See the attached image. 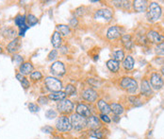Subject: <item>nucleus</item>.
<instances>
[{
    "instance_id": "nucleus-25",
    "label": "nucleus",
    "mask_w": 164,
    "mask_h": 139,
    "mask_svg": "<svg viewBox=\"0 0 164 139\" xmlns=\"http://www.w3.org/2000/svg\"><path fill=\"white\" fill-rule=\"evenodd\" d=\"M111 112L115 114V115H120L124 113V108L122 105L118 104V103H112L111 105Z\"/></svg>"
},
{
    "instance_id": "nucleus-6",
    "label": "nucleus",
    "mask_w": 164,
    "mask_h": 139,
    "mask_svg": "<svg viewBox=\"0 0 164 139\" xmlns=\"http://www.w3.org/2000/svg\"><path fill=\"white\" fill-rule=\"evenodd\" d=\"M121 87L127 90L128 93L130 94H133L135 93L138 89V83L134 79H131V78H124L121 81Z\"/></svg>"
},
{
    "instance_id": "nucleus-35",
    "label": "nucleus",
    "mask_w": 164,
    "mask_h": 139,
    "mask_svg": "<svg viewBox=\"0 0 164 139\" xmlns=\"http://www.w3.org/2000/svg\"><path fill=\"white\" fill-rule=\"evenodd\" d=\"M156 53L159 55H164V42L156 46Z\"/></svg>"
},
{
    "instance_id": "nucleus-43",
    "label": "nucleus",
    "mask_w": 164,
    "mask_h": 139,
    "mask_svg": "<svg viewBox=\"0 0 164 139\" xmlns=\"http://www.w3.org/2000/svg\"><path fill=\"white\" fill-rule=\"evenodd\" d=\"M21 84H22V87H24L25 89H27L29 87V81L26 78L21 81Z\"/></svg>"
},
{
    "instance_id": "nucleus-9",
    "label": "nucleus",
    "mask_w": 164,
    "mask_h": 139,
    "mask_svg": "<svg viewBox=\"0 0 164 139\" xmlns=\"http://www.w3.org/2000/svg\"><path fill=\"white\" fill-rule=\"evenodd\" d=\"M51 73L57 77H61L65 74V66L61 61H56L51 66Z\"/></svg>"
},
{
    "instance_id": "nucleus-30",
    "label": "nucleus",
    "mask_w": 164,
    "mask_h": 139,
    "mask_svg": "<svg viewBox=\"0 0 164 139\" xmlns=\"http://www.w3.org/2000/svg\"><path fill=\"white\" fill-rule=\"evenodd\" d=\"M27 22L28 26L32 27V26H35L37 23H38V19H37V17L35 16V15H33V14H28L27 17Z\"/></svg>"
},
{
    "instance_id": "nucleus-41",
    "label": "nucleus",
    "mask_w": 164,
    "mask_h": 139,
    "mask_svg": "<svg viewBox=\"0 0 164 139\" xmlns=\"http://www.w3.org/2000/svg\"><path fill=\"white\" fill-rule=\"evenodd\" d=\"M99 117H100L101 120H102L103 122H105V123H109V122H111V118H109V117H108V114H101Z\"/></svg>"
},
{
    "instance_id": "nucleus-42",
    "label": "nucleus",
    "mask_w": 164,
    "mask_h": 139,
    "mask_svg": "<svg viewBox=\"0 0 164 139\" xmlns=\"http://www.w3.org/2000/svg\"><path fill=\"white\" fill-rule=\"evenodd\" d=\"M77 25H79V21H77V19L76 17L72 18L71 20H70V26L73 27V28H76L77 27Z\"/></svg>"
},
{
    "instance_id": "nucleus-48",
    "label": "nucleus",
    "mask_w": 164,
    "mask_h": 139,
    "mask_svg": "<svg viewBox=\"0 0 164 139\" xmlns=\"http://www.w3.org/2000/svg\"><path fill=\"white\" fill-rule=\"evenodd\" d=\"M53 139H61V138H59V137H58V136H55Z\"/></svg>"
},
{
    "instance_id": "nucleus-49",
    "label": "nucleus",
    "mask_w": 164,
    "mask_h": 139,
    "mask_svg": "<svg viewBox=\"0 0 164 139\" xmlns=\"http://www.w3.org/2000/svg\"><path fill=\"white\" fill-rule=\"evenodd\" d=\"M1 52H2V48H0V53H1Z\"/></svg>"
},
{
    "instance_id": "nucleus-2",
    "label": "nucleus",
    "mask_w": 164,
    "mask_h": 139,
    "mask_svg": "<svg viewBox=\"0 0 164 139\" xmlns=\"http://www.w3.org/2000/svg\"><path fill=\"white\" fill-rule=\"evenodd\" d=\"M161 15V8L160 6L156 3V2H152L149 5V8H148V12H147V17L149 18L150 21L154 22L157 21Z\"/></svg>"
},
{
    "instance_id": "nucleus-44",
    "label": "nucleus",
    "mask_w": 164,
    "mask_h": 139,
    "mask_svg": "<svg viewBox=\"0 0 164 139\" xmlns=\"http://www.w3.org/2000/svg\"><path fill=\"white\" fill-rule=\"evenodd\" d=\"M88 82L91 83L92 85H97V83H98L97 80H95V79H89Z\"/></svg>"
},
{
    "instance_id": "nucleus-17",
    "label": "nucleus",
    "mask_w": 164,
    "mask_h": 139,
    "mask_svg": "<svg viewBox=\"0 0 164 139\" xmlns=\"http://www.w3.org/2000/svg\"><path fill=\"white\" fill-rule=\"evenodd\" d=\"M147 1L145 0H135L133 2L134 10L138 12H143L147 9Z\"/></svg>"
},
{
    "instance_id": "nucleus-33",
    "label": "nucleus",
    "mask_w": 164,
    "mask_h": 139,
    "mask_svg": "<svg viewBox=\"0 0 164 139\" xmlns=\"http://www.w3.org/2000/svg\"><path fill=\"white\" fill-rule=\"evenodd\" d=\"M30 78L31 80H33V81H39V80H41L43 78V75L40 71H34L30 74Z\"/></svg>"
},
{
    "instance_id": "nucleus-8",
    "label": "nucleus",
    "mask_w": 164,
    "mask_h": 139,
    "mask_svg": "<svg viewBox=\"0 0 164 139\" xmlns=\"http://www.w3.org/2000/svg\"><path fill=\"white\" fill-rule=\"evenodd\" d=\"M95 20H102L104 22H109L112 19V13L108 9H102L98 10L95 13Z\"/></svg>"
},
{
    "instance_id": "nucleus-4",
    "label": "nucleus",
    "mask_w": 164,
    "mask_h": 139,
    "mask_svg": "<svg viewBox=\"0 0 164 139\" xmlns=\"http://www.w3.org/2000/svg\"><path fill=\"white\" fill-rule=\"evenodd\" d=\"M56 128L59 132H69L72 129L71 120L66 115H61L56 122Z\"/></svg>"
},
{
    "instance_id": "nucleus-14",
    "label": "nucleus",
    "mask_w": 164,
    "mask_h": 139,
    "mask_svg": "<svg viewBox=\"0 0 164 139\" xmlns=\"http://www.w3.org/2000/svg\"><path fill=\"white\" fill-rule=\"evenodd\" d=\"M121 36V30L119 27L113 26L111 27L107 31V38L108 40H115L117 38H119Z\"/></svg>"
},
{
    "instance_id": "nucleus-11",
    "label": "nucleus",
    "mask_w": 164,
    "mask_h": 139,
    "mask_svg": "<svg viewBox=\"0 0 164 139\" xmlns=\"http://www.w3.org/2000/svg\"><path fill=\"white\" fill-rule=\"evenodd\" d=\"M150 82H151V85L155 90H159L162 88L164 81L161 78V76L159 75L158 73H153L151 76V79H150Z\"/></svg>"
},
{
    "instance_id": "nucleus-26",
    "label": "nucleus",
    "mask_w": 164,
    "mask_h": 139,
    "mask_svg": "<svg viewBox=\"0 0 164 139\" xmlns=\"http://www.w3.org/2000/svg\"><path fill=\"white\" fill-rule=\"evenodd\" d=\"M57 29L58 32L62 36H67L70 34V27L67 25H58Z\"/></svg>"
},
{
    "instance_id": "nucleus-47",
    "label": "nucleus",
    "mask_w": 164,
    "mask_h": 139,
    "mask_svg": "<svg viewBox=\"0 0 164 139\" xmlns=\"http://www.w3.org/2000/svg\"><path fill=\"white\" fill-rule=\"evenodd\" d=\"M160 71H161V73H162V75H163V76H164V65H163V66H162V67H161V70H160Z\"/></svg>"
},
{
    "instance_id": "nucleus-20",
    "label": "nucleus",
    "mask_w": 164,
    "mask_h": 139,
    "mask_svg": "<svg viewBox=\"0 0 164 139\" xmlns=\"http://www.w3.org/2000/svg\"><path fill=\"white\" fill-rule=\"evenodd\" d=\"M65 97H66L65 92L58 91V92H51L49 94V96H48V98L54 100V101H60V100L64 99Z\"/></svg>"
},
{
    "instance_id": "nucleus-3",
    "label": "nucleus",
    "mask_w": 164,
    "mask_h": 139,
    "mask_svg": "<svg viewBox=\"0 0 164 139\" xmlns=\"http://www.w3.org/2000/svg\"><path fill=\"white\" fill-rule=\"evenodd\" d=\"M44 83H45V86L47 87V89L50 90L51 92L61 91L62 82L59 80L54 78V77H46L44 80Z\"/></svg>"
},
{
    "instance_id": "nucleus-12",
    "label": "nucleus",
    "mask_w": 164,
    "mask_h": 139,
    "mask_svg": "<svg viewBox=\"0 0 164 139\" xmlns=\"http://www.w3.org/2000/svg\"><path fill=\"white\" fill-rule=\"evenodd\" d=\"M147 40L153 44L159 45L164 42V36L158 33L157 31H155V30H150V31L147 33Z\"/></svg>"
},
{
    "instance_id": "nucleus-29",
    "label": "nucleus",
    "mask_w": 164,
    "mask_h": 139,
    "mask_svg": "<svg viewBox=\"0 0 164 139\" xmlns=\"http://www.w3.org/2000/svg\"><path fill=\"white\" fill-rule=\"evenodd\" d=\"M76 93V89L72 84H68L65 87V94L66 96H75Z\"/></svg>"
},
{
    "instance_id": "nucleus-23",
    "label": "nucleus",
    "mask_w": 164,
    "mask_h": 139,
    "mask_svg": "<svg viewBox=\"0 0 164 139\" xmlns=\"http://www.w3.org/2000/svg\"><path fill=\"white\" fill-rule=\"evenodd\" d=\"M107 66H108V68L109 69V70H111V72H113V73L118 72L119 71V67H120L119 61H115L113 59L108 60L107 61Z\"/></svg>"
},
{
    "instance_id": "nucleus-46",
    "label": "nucleus",
    "mask_w": 164,
    "mask_h": 139,
    "mask_svg": "<svg viewBox=\"0 0 164 139\" xmlns=\"http://www.w3.org/2000/svg\"><path fill=\"white\" fill-rule=\"evenodd\" d=\"M112 120H113L114 122H118V121L120 120V117H119V115H114Z\"/></svg>"
},
{
    "instance_id": "nucleus-40",
    "label": "nucleus",
    "mask_w": 164,
    "mask_h": 139,
    "mask_svg": "<svg viewBox=\"0 0 164 139\" xmlns=\"http://www.w3.org/2000/svg\"><path fill=\"white\" fill-rule=\"evenodd\" d=\"M54 129L51 126H44L43 128H42V132H43L44 134H52Z\"/></svg>"
},
{
    "instance_id": "nucleus-7",
    "label": "nucleus",
    "mask_w": 164,
    "mask_h": 139,
    "mask_svg": "<svg viewBox=\"0 0 164 139\" xmlns=\"http://www.w3.org/2000/svg\"><path fill=\"white\" fill-rule=\"evenodd\" d=\"M26 21H27V19H26V16H25V15H23V16H22V15H17V16L15 17V19H14L15 25L18 26L19 28H20L19 35L22 36V37H24V36H25L26 31L30 28L28 25L26 24Z\"/></svg>"
},
{
    "instance_id": "nucleus-22",
    "label": "nucleus",
    "mask_w": 164,
    "mask_h": 139,
    "mask_svg": "<svg viewBox=\"0 0 164 139\" xmlns=\"http://www.w3.org/2000/svg\"><path fill=\"white\" fill-rule=\"evenodd\" d=\"M134 64H135L134 59L132 58L131 56L126 57L123 61V66H124V69H126V70H131V69H133Z\"/></svg>"
},
{
    "instance_id": "nucleus-10",
    "label": "nucleus",
    "mask_w": 164,
    "mask_h": 139,
    "mask_svg": "<svg viewBox=\"0 0 164 139\" xmlns=\"http://www.w3.org/2000/svg\"><path fill=\"white\" fill-rule=\"evenodd\" d=\"M81 97H82L85 100L89 101V102H93V101H95V100L97 99L98 95H97V92L95 91L93 89H92V88H87V89H85L84 91H82Z\"/></svg>"
},
{
    "instance_id": "nucleus-1",
    "label": "nucleus",
    "mask_w": 164,
    "mask_h": 139,
    "mask_svg": "<svg viewBox=\"0 0 164 139\" xmlns=\"http://www.w3.org/2000/svg\"><path fill=\"white\" fill-rule=\"evenodd\" d=\"M71 125L76 131H82L85 127H87V119L79 114H74L71 117Z\"/></svg>"
},
{
    "instance_id": "nucleus-21",
    "label": "nucleus",
    "mask_w": 164,
    "mask_h": 139,
    "mask_svg": "<svg viewBox=\"0 0 164 139\" xmlns=\"http://www.w3.org/2000/svg\"><path fill=\"white\" fill-rule=\"evenodd\" d=\"M20 70V74L22 75H28L32 73L33 70V65H31L30 63H25V64H22V65L19 68Z\"/></svg>"
},
{
    "instance_id": "nucleus-15",
    "label": "nucleus",
    "mask_w": 164,
    "mask_h": 139,
    "mask_svg": "<svg viewBox=\"0 0 164 139\" xmlns=\"http://www.w3.org/2000/svg\"><path fill=\"white\" fill-rule=\"evenodd\" d=\"M76 114H79V115L83 117H91V110L90 108L82 103H79L76 106Z\"/></svg>"
},
{
    "instance_id": "nucleus-36",
    "label": "nucleus",
    "mask_w": 164,
    "mask_h": 139,
    "mask_svg": "<svg viewBox=\"0 0 164 139\" xmlns=\"http://www.w3.org/2000/svg\"><path fill=\"white\" fill-rule=\"evenodd\" d=\"M28 109L30 112H32V113H37L39 112V110H40V108H39L36 104L34 103H29L28 104Z\"/></svg>"
},
{
    "instance_id": "nucleus-31",
    "label": "nucleus",
    "mask_w": 164,
    "mask_h": 139,
    "mask_svg": "<svg viewBox=\"0 0 164 139\" xmlns=\"http://www.w3.org/2000/svg\"><path fill=\"white\" fill-rule=\"evenodd\" d=\"M89 135L91 137L96 138V139H102L103 138V133H101L99 130H95V131H91L89 133Z\"/></svg>"
},
{
    "instance_id": "nucleus-28",
    "label": "nucleus",
    "mask_w": 164,
    "mask_h": 139,
    "mask_svg": "<svg viewBox=\"0 0 164 139\" xmlns=\"http://www.w3.org/2000/svg\"><path fill=\"white\" fill-rule=\"evenodd\" d=\"M3 35L7 37L8 39H11V38H14L15 35H16V31L12 28H6L5 30H3Z\"/></svg>"
},
{
    "instance_id": "nucleus-32",
    "label": "nucleus",
    "mask_w": 164,
    "mask_h": 139,
    "mask_svg": "<svg viewBox=\"0 0 164 139\" xmlns=\"http://www.w3.org/2000/svg\"><path fill=\"white\" fill-rule=\"evenodd\" d=\"M128 100L131 104H133L134 106H140L142 105V101H140V99L138 98V97H135V96H130L128 98Z\"/></svg>"
},
{
    "instance_id": "nucleus-18",
    "label": "nucleus",
    "mask_w": 164,
    "mask_h": 139,
    "mask_svg": "<svg viewBox=\"0 0 164 139\" xmlns=\"http://www.w3.org/2000/svg\"><path fill=\"white\" fill-rule=\"evenodd\" d=\"M140 91H142V94H143L146 97H149L152 95V89L150 87V83L148 82L147 80H143L140 84Z\"/></svg>"
},
{
    "instance_id": "nucleus-27",
    "label": "nucleus",
    "mask_w": 164,
    "mask_h": 139,
    "mask_svg": "<svg viewBox=\"0 0 164 139\" xmlns=\"http://www.w3.org/2000/svg\"><path fill=\"white\" fill-rule=\"evenodd\" d=\"M112 59L117 61H124V53L123 50H116L112 53Z\"/></svg>"
},
{
    "instance_id": "nucleus-16",
    "label": "nucleus",
    "mask_w": 164,
    "mask_h": 139,
    "mask_svg": "<svg viewBox=\"0 0 164 139\" xmlns=\"http://www.w3.org/2000/svg\"><path fill=\"white\" fill-rule=\"evenodd\" d=\"M21 48V41L19 38H14V39L8 45L7 49L10 53H15L17 52Z\"/></svg>"
},
{
    "instance_id": "nucleus-45",
    "label": "nucleus",
    "mask_w": 164,
    "mask_h": 139,
    "mask_svg": "<svg viewBox=\"0 0 164 139\" xmlns=\"http://www.w3.org/2000/svg\"><path fill=\"white\" fill-rule=\"evenodd\" d=\"M16 79H17L19 81H22L23 80L25 79V77H24V75H22V74H17V75H16Z\"/></svg>"
},
{
    "instance_id": "nucleus-13",
    "label": "nucleus",
    "mask_w": 164,
    "mask_h": 139,
    "mask_svg": "<svg viewBox=\"0 0 164 139\" xmlns=\"http://www.w3.org/2000/svg\"><path fill=\"white\" fill-rule=\"evenodd\" d=\"M87 127H89L92 131L99 130L101 127L100 119L97 117H95V115H91L87 119Z\"/></svg>"
},
{
    "instance_id": "nucleus-24",
    "label": "nucleus",
    "mask_w": 164,
    "mask_h": 139,
    "mask_svg": "<svg viewBox=\"0 0 164 139\" xmlns=\"http://www.w3.org/2000/svg\"><path fill=\"white\" fill-rule=\"evenodd\" d=\"M51 42H52V45H54V48H59L61 45V35L58 31H55L52 36Z\"/></svg>"
},
{
    "instance_id": "nucleus-19",
    "label": "nucleus",
    "mask_w": 164,
    "mask_h": 139,
    "mask_svg": "<svg viewBox=\"0 0 164 139\" xmlns=\"http://www.w3.org/2000/svg\"><path fill=\"white\" fill-rule=\"evenodd\" d=\"M97 106H98V109L100 110L101 114H109L111 112V106H109L104 99H100L99 101L97 102Z\"/></svg>"
},
{
    "instance_id": "nucleus-38",
    "label": "nucleus",
    "mask_w": 164,
    "mask_h": 139,
    "mask_svg": "<svg viewBox=\"0 0 164 139\" xmlns=\"http://www.w3.org/2000/svg\"><path fill=\"white\" fill-rule=\"evenodd\" d=\"M12 60H13L14 63L17 64V65H21V64L23 63V61H24L20 55H14L13 58H12Z\"/></svg>"
},
{
    "instance_id": "nucleus-37",
    "label": "nucleus",
    "mask_w": 164,
    "mask_h": 139,
    "mask_svg": "<svg viewBox=\"0 0 164 139\" xmlns=\"http://www.w3.org/2000/svg\"><path fill=\"white\" fill-rule=\"evenodd\" d=\"M58 57V51L56 49H53L50 53H49V55H48V60L49 61H53L55 60Z\"/></svg>"
},
{
    "instance_id": "nucleus-5",
    "label": "nucleus",
    "mask_w": 164,
    "mask_h": 139,
    "mask_svg": "<svg viewBox=\"0 0 164 139\" xmlns=\"http://www.w3.org/2000/svg\"><path fill=\"white\" fill-rule=\"evenodd\" d=\"M57 109L59 113L63 114H69L73 112L74 109V104L70 99H62L57 104Z\"/></svg>"
},
{
    "instance_id": "nucleus-39",
    "label": "nucleus",
    "mask_w": 164,
    "mask_h": 139,
    "mask_svg": "<svg viewBox=\"0 0 164 139\" xmlns=\"http://www.w3.org/2000/svg\"><path fill=\"white\" fill-rule=\"evenodd\" d=\"M38 102L40 103L41 105H44V104H46L48 102V98H46V97H44V96H42V97H40L38 98Z\"/></svg>"
},
{
    "instance_id": "nucleus-34",
    "label": "nucleus",
    "mask_w": 164,
    "mask_h": 139,
    "mask_svg": "<svg viewBox=\"0 0 164 139\" xmlns=\"http://www.w3.org/2000/svg\"><path fill=\"white\" fill-rule=\"evenodd\" d=\"M57 115H58V114H57V112L56 111H54V110H47L45 112V117H47L48 119H53V118H55V117H57Z\"/></svg>"
}]
</instances>
